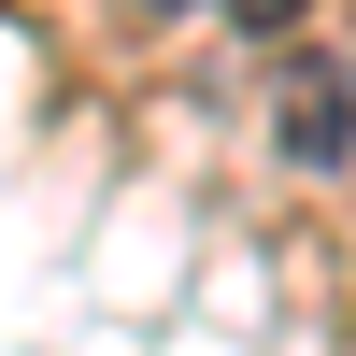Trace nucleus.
<instances>
[{
	"mask_svg": "<svg viewBox=\"0 0 356 356\" xmlns=\"http://www.w3.org/2000/svg\"><path fill=\"white\" fill-rule=\"evenodd\" d=\"M271 129H285V157L328 171L342 143H356V86H342V72H285V114H271Z\"/></svg>",
	"mask_w": 356,
	"mask_h": 356,
	"instance_id": "nucleus-1",
	"label": "nucleus"
},
{
	"mask_svg": "<svg viewBox=\"0 0 356 356\" xmlns=\"http://www.w3.org/2000/svg\"><path fill=\"white\" fill-rule=\"evenodd\" d=\"M143 15H200V0H143Z\"/></svg>",
	"mask_w": 356,
	"mask_h": 356,
	"instance_id": "nucleus-3",
	"label": "nucleus"
},
{
	"mask_svg": "<svg viewBox=\"0 0 356 356\" xmlns=\"http://www.w3.org/2000/svg\"><path fill=\"white\" fill-rule=\"evenodd\" d=\"M342 86H356V72H342Z\"/></svg>",
	"mask_w": 356,
	"mask_h": 356,
	"instance_id": "nucleus-4",
	"label": "nucleus"
},
{
	"mask_svg": "<svg viewBox=\"0 0 356 356\" xmlns=\"http://www.w3.org/2000/svg\"><path fill=\"white\" fill-rule=\"evenodd\" d=\"M214 15H228V29H300L314 0H214Z\"/></svg>",
	"mask_w": 356,
	"mask_h": 356,
	"instance_id": "nucleus-2",
	"label": "nucleus"
}]
</instances>
